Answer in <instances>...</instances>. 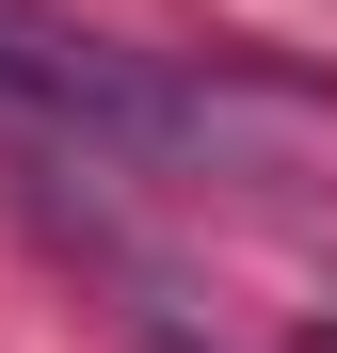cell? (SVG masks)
<instances>
[{"instance_id": "obj_1", "label": "cell", "mask_w": 337, "mask_h": 353, "mask_svg": "<svg viewBox=\"0 0 337 353\" xmlns=\"http://www.w3.org/2000/svg\"><path fill=\"white\" fill-rule=\"evenodd\" d=\"M177 129H193L177 81H145L129 48L0 0V145H177Z\"/></svg>"}, {"instance_id": "obj_2", "label": "cell", "mask_w": 337, "mask_h": 353, "mask_svg": "<svg viewBox=\"0 0 337 353\" xmlns=\"http://www.w3.org/2000/svg\"><path fill=\"white\" fill-rule=\"evenodd\" d=\"M129 353H209V337H193V321H161V305H145V321H129Z\"/></svg>"}]
</instances>
